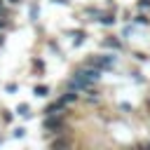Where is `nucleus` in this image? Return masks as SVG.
Masks as SVG:
<instances>
[{"instance_id":"obj_1","label":"nucleus","mask_w":150,"mask_h":150,"mask_svg":"<svg viewBox=\"0 0 150 150\" xmlns=\"http://www.w3.org/2000/svg\"><path fill=\"white\" fill-rule=\"evenodd\" d=\"M115 63H117V54H96V56L87 59V66H94V68H98L103 73L105 70H112Z\"/></svg>"},{"instance_id":"obj_2","label":"nucleus","mask_w":150,"mask_h":150,"mask_svg":"<svg viewBox=\"0 0 150 150\" xmlns=\"http://www.w3.org/2000/svg\"><path fill=\"white\" fill-rule=\"evenodd\" d=\"M42 129L49 131V134H59V131L63 129V117H61V115H45Z\"/></svg>"},{"instance_id":"obj_3","label":"nucleus","mask_w":150,"mask_h":150,"mask_svg":"<svg viewBox=\"0 0 150 150\" xmlns=\"http://www.w3.org/2000/svg\"><path fill=\"white\" fill-rule=\"evenodd\" d=\"M101 47H103V49H115V52H122V49H124V42H122V40H117L115 35H108V38H103V40H101Z\"/></svg>"},{"instance_id":"obj_4","label":"nucleus","mask_w":150,"mask_h":150,"mask_svg":"<svg viewBox=\"0 0 150 150\" xmlns=\"http://www.w3.org/2000/svg\"><path fill=\"white\" fill-rule=\"evenodd\" d=\"M63 112H66V103H61V101L45 105V115H63Z\"/></svg>"},{"instance_id":"obj_5","label":"nucleus","mask_w":150,"mask_h":150,"mask_svg":"<svg viewBox=\"0 0 150 150\" xmlns=\"http://www.w3.org/2000/svg\"><path fill=\"white\" fill-rule=\"evenodd\" d=\"M77 96H80V91H75V89H66V91H63V94L59 96V101L68 105V103H73V101H77Z\"/></svg>"},{"instance_id":"obj_6","label":"nucleus","mask_w":150,"mask_h":150,"mask_svg":"<svg viewBox=\"0 0 150 150\" xmlns=\"http://www.w3.org/2000/svg\"><path fill=\"white\" fill-rule=\"evenodd\" d=\"M96 21H98V23H103V26H112L117 19H115V14H110V12H98Z\"/></svg>"},{"instance_id":"obj_7","label":"nucleus","mask_w":150,"mask_h":150,"mask_svg":"<svg viewBox=\"0 0 150 150\" xmlns=\"http://www.w3.org/2000/svg\"><path fill=\"white\" fill-rule=\"evenodd\" d=\"M129 21H131L134 26H148V23H150V19H148V16L143 14V12H141V14H136V16H131Z\"/></svg>"},{"instance_id":"obj_8","label":"nucleus","mask_w":150,"mask_h":150,"mask_svg":"<svg viewBox=\"0 0 150 150\" xmlns=\"http://www.w3.org/2000/svg\"><path fill=\"white\" fill-rule=\"evenodd\" d=\"M33 91H35V96L45 98V96H49V91H52V89H49V87H45V84H38V87H35Z\"/></svg>"},{"instance_id":"obj_9","label":"nucleus","mask_w":150,"mask_h":150,"mask_svg":"<svg viewBox=\"0 0 150 150\" xmlns=\"http://www.w3.org/2000/svg\"><path fill=\"white\" fill-rule=\"evenodd\" d=\"M16 112L21 115V117H30L33 112H30V105L28 103H21V105H16Z\"/></svg>"},{"instance_id":"obj_10","label":"nucleus","mask_w":150,"mask_h":150,"mask_svg":"<svg viewBox=\"0 0 150 150\" xmlns=\"http://www.w3.org/2000/svg\"><path fill=\"white\" fill-rule=\"evenodd\" d=\"M38 16H40V7L38 2H30V21H38Z\"/></svg>"},{"instance_id":"obj_11","label":"nucleus","mask_w":150,"mask_h":150,"mask_svg":"<svg viewBox=\"0 0 150 150\" xmlns=\"http://www.w3.org/2000/svg\"><path fill=\"white\" fill-rule=\"evenodd\" d=\"M136 7H138V12H141V9H150V0H138Z\"/></svg>"},{"instance_id":"obj_12","label":"nucleus","mask_w":150,"mask_h":150,"mask_svg":"<svg viewBox=\"0 0 150 150\" xmlns=\"http://www.w3.org/2000/svg\"><path fill=\"white\" fill-rule=\"evenodd\" d=\"M33 68L40 73V70H42V59H33Z\"/></svg>"},{"instance_id":"obj_13","label":"nucleus","mask_w":150,"mask_h":150,"mask_svg":"<svg viewBox=\"0 0 150 150\" xmlns=\"http://www.w3.org/2000/svg\"><path fill=\"white\" fill-rule=\"evenodd\" d=\"M134 59H136V61H145V59H148V56H145V54H143V52H134Z\"/></svg>"},{"instance_id":"obj_14","label":"nucleus","mask_w":150,"mask_h":150,"mask_svg":"<svg viewBox=\"0 0 150 150\" xmlns=\"http://www.w3.org/2000/svg\"><path fill=\"white\" fill-rule=\"evenodd\" d=\"M23 131H26V129H23V127H19V129H14V134H12V136H14V138H21V136H23Z\"/></svg>"},{"instance_id":"obj_15","label":"nucleus","mask_w":150,"mask_h":150,"mask_svg":"<svg viewBox=\"0 0 150 150\" xmlns=\"http://www.w3.org/2000/svg\"><path fill=\"white\" fill-rule=\"evenodd\" d=\"M7 26H9V21H7V19H2V14H0V30H5Z\"/></svg>"},{"instance_id":"obj_16","label":"nucleus","mask_w":150,"mask_h":150,"mask_svg":"<svg viewBox=\"0 0 150 150\" xmlns=\"http://www.w3.org/2000/svg\"><path fill=\"white\" fill-rule=\"evenodd\" d=\"M2 120H5V122H12V112H7V110H5V115H2Z\"/></svg>"},{"instance_id":"obj_17","label":"nucleus","mask_w":150,"mask_h":150,"mask_svg":"<svg viewBox=\"0 0 150 150\" xmlns=\"http://www.w3.org/2000/svg\"><path fill=\"white\" fill-rule=\"evenodd\" d=\"M0 14H5V0H0Z\"/></svg>"},{"instance_id":"obj_18","label":"nucleus","mask_w":150,"mask_h":150,"mask_svg":"<svg viewBox=\"0 0 150 150\" xmlns=\"http://www.w3.org/2000/svg\"><path fill=\"white\" fill-rule=\"evenodd\" d=\"M7 2H12V5H19V2H21V0H7Z\"/></svg>"}]
</instances>
